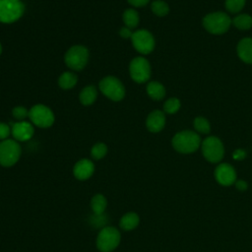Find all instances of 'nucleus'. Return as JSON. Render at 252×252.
<instances>
[{
  "label": "nucleus",
  "mask_w": 252,
  "mask_h": 252,
  "mask_svg": "<svg viewBox=\"0 0 252 252\" xmlns=\"http://www.w3.org/2000/svg\"><path fill=\"white\" fill-rule=\"evenodd\" d=\"M12 114L16 119L22 120L29 116V110L25 106H16L13 108Z\"/></svg>",
  "instance_id": "nucleus-29"
},
{
  "label": "nucleus",
  "mask_w": 252,
  "mask_h": 252,
  "mask_svg": "<svg viewBox=\"0 0 252 252\" xmlns=\"http://www.w3.org/2000/svg\"><path fill=\"white\" fill-rule=\"evenodd\" d=\"M21 157V147L15 140L6 139L0 143V164L5 167L14 165Z\"/></svg>",
  "instance_id": "nucleus-6"
},
{
  "label": "nucleus",
  "mask_w": 252,
  "mask_h": 252,
  "mask_svg": "<svg viewBox=\"0 0 252 252\" xmlns=\"http://www.w3.org/2000/svg\"><path fill=\"white\" fill-rule=\"evenodd\" d=\"M130 76L136 83L147 82L151 77V65L144 57H135L129 65Z\"/></svg>",
  "instance_id": "nucleus-10"
},
{
  "label": "nucleus",
  "mask_w": 252,
  "mask_h": 252,
  "mask_svg": "<svg viewBox=\"0 0 252 252\" xmlns=\"http://www.w3.org/2000/svg\"><path fill=\"white\" fill-rule=\"evenodd\" d=\"M238 57L245 63L252 64V38H242L236 47Z\"/></svg>",
  "instance_id": "nucleus-16"
},
{
  "label": "nucleus",
  "mask_w": 252,
  "mask_h": 252,
  "mask_svg": "<svg viewBox=\"0 0 252 252\" xmlns=\"http://www.w3.org/2000/svg\"><path fill=\"white\" fill-rule=\"evenodd\" d=\"M231 23L238 30L246 31L252 28V17L247 14H240L231 20Z\"/></svg>",
  "instance_id": "nucleus-22"
},
{
  "label": "nucleus",
  "mask_w": 252,
  "mask_h": 252,
  "mask_svg": "<svg viewBox=\"0 0 252 252\" xmlns=\"http://www.w3.org/2000/svg\"><path fill=\"white\" fill-rule=\"evenodd\" d=\"M215 177L217 181L223 185H231L236 180V172L234 168L228 163H220L215 170Z\"/></svg>",
  "instance_id": "nucleus-12"
},
{
  "label": "nucleus",
  "mask_w": 252,
  "mask_h": 252,
  "mask_svg": "<svg viewBox=\"0 0 252 252\" xmlns=\"http://www.w3.org/2000/svg\"><path fill=\"white\" fill-rule=\"evenodd\" d=\"M233 157H234V158L241 159V158H243L245 157V153H244L243 151H241V150H237V151L234 153Z\"/></svg>",
  "instance_id": "nucleus-34"
},
{
  "label": "nucleus",
  "mask_w": 252,
  "mask_h": 252,
  "mask_svg": "<svg viewBox=\"0 0 252 252\" xmlns=\"http://www.w3.org/2000/svg\"><path fill=\"white\" fill-rule=\"evenodd\" d=\"M25 12L21 0H0V23L12 24L18 21Z\"/></svg>",
  "instance_id": "nucleus-4"
},
{
  "label": "nucleus",
  "mask_w": 252,
  "mask_h": 252,
  "mask_svg": "<svg viewBox=\"0 0 252 252\" xmlns=\"http://www.w3.org/2000/svg\"><path fill=\"white\" fill-rule=\"evenodd\" d=\"M131 40L134 48L142 54H149L155 48V38L149 31L138 30L134 32Z\"/></svg>",
  "instance_id": "nucleus-11"
},
{
  "label": "nucleus",
  "mask_w": 252,
  "mask_h": 252,
  "mask_svg": "<svg viewBox=\"0 0 252 252\" xmlns=\"http://www.w3.org/2000/svg\"><path fill=\"white\" fill-rule=\"evenodd\" d=\"M194 128L197 132L202 134H208L211 131L210 122L205 117H196L194 119Z\"/></svg>",
  "instance_id": "nucleus-25"
},
{
  "label": "nucleus",
  "mask_w": 252,
  "mask_h": 252,
  "mask_svg": "<svg viewBox=\"0 0 252 252\" xmlns=\"http://www.w3.org/2000/svg\"><path fill=\"white\" fill-rule=\"evenodd\" d=\"M231 25L229 16L224 12H215L203 18V27L213 34H222L226 32Z\"/></svg>",
  "instance_id": "nucleus-2"
},
{
  "label": "nucleus",
  "mask_w": 252,
  "mask_h": 252,
  "mask_svg": "<svg viewBox=\"0 0 252 252\" xmlns=\"http://www.w3.org/2000/svg\"><path fill=\"white\" fill-rule=\"evenodd\" d=\"M179 108H180V100L176 97L168 98L163 104V110L168 114L176 113L179 110Z\"/></svg>",
  "instance_id": "nucleus-26"
},
{
  "label": "nucleus",
  "mask_w": 252,
  "mask_h": 252,
  "mask_svg": "<svg viewBox=\"0 0 252 252\" xmlns=\"http://www.w3.org/2000/svg\"><path fill=\"white\" fill-rule=\"evenodd\" d=\"M147 94L151 98L160 100L165 95V89L160 83L153 81L147 85Z\"/></svg>",
  "instance_id": "nucleus-19"
},
{
  "label": "nucleus",
  "mask_w": 252,
  "mask_h": 252,
  "mask_svg": "<svg viewBox=\"0 0 252 252\" xmlns=\"http://www.w3.org/2000/svg\"><path fill=\"white\" fill-rule=\"evenodd\" d=\"M107 206L106 198L102 194H95L91 200V208L95 215H101Z\"/></svg>",
  "instance_id": "nucleus-21"
},
{
  "label": "nucleus",
  "mask_w": 252,
  "mask_h": 252,
  "mask_svg": "<svg viewBox=\"0 0 252 252\" xmlns=\"http://www.w3.org/2000/svg\"><path fill=\"white\" fill-rule=\"evenodd\" d=\"M134 7H143L149 3L150 0H127Z\"/></svg>",
  "instance_id": "nucleus-32"
},
{
  "label": "nucleus",
  "mask_w": 252,
  "mask_h": 252,
  "mask_svg": "<svg viewBox=\"0 0 252 252\" xmlns=\"http://www.w3.org/2000/svg\"><path fill=\"white\" fill-rule=\"evenodd\" d=\"M2 53V45H1V43H0V54Z\"/></svg>",
  "instance_id": "nucleus-35"
},
{
  "label": "nucleus",
  "mask_w": 252,
  "mask_h": 252,
  "mask_svg": "<svg viewBox=\"0 0 252 252\" xmlns=\"http://www.w3.org/2000/svg\"><path fill=\"white\" fill-rule=\"evenodd\" d=\"M245 2L246 0H225V8L229 13L235 14L243 9Z\"/></svg>",
  "instance_id": "nucleus-28"
},
{
  "label": "nucleus",
  "mask_w": 252,
  "mask_h": 252,
  "mask_svg": "<svg viewBox=\"0 0 252 252\" xmlns=\"http://www.w3.org/2000/svg\"><path fill=\"white\" fill-rule=\"evenodd\" d=\"M31 121L39 128L50 127L55 120L53 111L44 104H35L29 110Z\"/></svg>",
  "instance_id": "nucleus-9"
},
{
  "label": "nucleus",
  "mask_w": 252,
  "mask_h": 252,
  "mask_svg": "<svg viewBox=\"0 0 252 252\" xmlns=\"http://www.w3.org/2000/svg\"><path fill=\"white\" fill-rule=\"evenodd\" d=\"M132 32H131V29L127 28V27H124V28H121L120 31H119V34L120 36H122L123 38H131L132 36Z\"/></svg>",
  "instance_id": "nucleus-31"
},
{
  "label": "nucleus",
  "mask_w": 252,
  "mask_h": 252,
  "mask_svg": "<svg viewBox=\"0 0 252 252\" xmlns=\"http://www.w3.org/2000/svg\"><path fill=\"white\" fill-rule=\"evenodd\" d=\"M94 171L93 161L88 158H83L77 161L73 167V174L79 180L89 179Z\"/></svg>",
  "instance_id": "nucleus-14"
},
{
  "label": "nucleus",
  "mask_w": 252,
  "mask_h": 252,
  "mask_svg": "<svg viewBox=\"0 0 252 252\" xmlns=\"http://www.w3.org/2000/svg\"><path fill=\"white\" fill-rule=\"evenodd\" d=\"M151 8H152L153 13L158 17L166 16L169 12V7H168L167 3L162 0L154 1L151 5Z\"/></svg>",
  "instance_id": "nucleus-24"
},
{
  "label": "nucleus",
  "mask_w": 252,
  "mask_h": 252,
  "mask_svg": "<svg viewBox=\"0 0 252 252\" xmlns=\"http://www.w3.org/2000/svg\"><path fill=\"white\" fill-rule=\"evenodd\" d=\"M235 185H236V188H237L238 190H240V191H244V190L247 189V183H246L245 181H243V180H238V181H236Z\"/></svg>",
  "instance_id": "nucleus-33"
},
{
  "label": "nucleus",
  "mask_w": 252,
  "mask_h": 252,
  "mask_svg": "<svg viewBox=\"0 0 252 252\" xmlns=\"http://www.w3.org/2000/svg\"><path fill=\"white\" fill-rule=\"evenodd\" d=\"M89 60V50L83 45H74L65 53V64L72 70L80 71L85 68Z\"/></svg>",
  "instance_id": "nucleus-5"
},
{
  "label": "nucleus",
  "mask_w": 252,
  "mask_h": 252,
  "mask_svg": "<svg viewBox=\"0 0 252 252\" xmlns=\"http://www.w3.org/2000/svg\"><path fill=\"white\" fill-rule=\"evenodd\" d=\"M78 78L72 72H64L60 75L58 79V85L63 90H70L77 84Z\"/></svg>",
  "instance_id": "nucleus-20"
},
{
  "label": "nucleus",
  "mask_w": 252,
  "mask_h": 252,
  "mask_svg": "<svg viewBox=\"0 0 252 252\" xmlns=\"http://www.w3.org/2000/svg\"><path fill=\"white\" fill-rule=\"evenodd\" d=\"M140 222V218L136 213L130 212L125 214L119 221V225L123 230H132L138 226Z\"/></svg>",
  "instance_id": "nucleus-17"
},
{
  "label": "nucleus",
  "mask_w": 252,
  "mask_h": 252,
  "mask_svg": "<svg viewBox=\"0 0 252 252\" xmlns=\"http://www.w3.org/2000/svg\"><path fill=\"white\" fill-rule=\"evenodd\" d=\"M10 134H11V128L7 124L0 122V140L2 141L6 140L10 136Z\"/></svg>",
  "instance_id": "nucleus-30"
},
{
  "label": "nucleus",
  "mask_w": 252,
  "mask_h": 252,
  "mask_svg": "<svg viewBox=\"0 0 252 252\" xmlns=\"http://www.w3.org/2000/svg\"><path fill=\"white\" fill-rule=\"evenodd\" d=\"M11 133L15 140L20 142H26L30 140L34 133V129L32 124L27 121H20L13 124Z\"/></svg>",
  "instance_id": "nucleus-13"
},
{
  "label": "nucleus",
  "mask_w": 252,
  "mask_h": 252,
  "mask_svg": "<svg viewBox=\"0 0 252 252\" xmlns=\"http://www.w3.org/2000/svg\"><path fill=\"white\" fill-rule=\"evenodd\" d=\"M123 22L125 26L129 29H134L139 24V14L134 9H127L122 15Z\"/></svg>",
  "instance_id": "nucleus-23"
},
{
  "label": "nucleus",
  "mask_w": 252,
  "mask_h": 252,
  "mask_svg": "<svg viewBox=\"0 0 252 252\" xmlns=\"http://www.w3.org/2000/svg\"><path fill=\"white\" fill-rule=\"evenodd\" d=\"M107 154V147L103 143H96L91 150V155L94 159H101Z\"/></svg>",
  "instance_id": "nucleus-27"
},
{
  "label": "nucleus",
  "mask_w": 252,
  "mask_h": 252,
  "mask_svg": "<svg viewBox=\"0 0 252 252\" xmlns=\"http://www.w3.org/2000/svg\"><path fill=\"white\" fill-rule=\"evenodd\" d=\"M165 125V115L160 110L152 111L146 120V126L150 132L158 133L163 129Z\"/></svg>",
  "instance_id": "nucleus-15"
},
{
  "label": "nucleus",
  "mask_w": 252,
  "mask_h": 252,
  "mask_svg": "<svg viewBox=\"0 0 252 252\" xmlns=\"http://www.w3.org/2000/svg\"><path fill=\"white\" fill-rule=\"evenodd\" d=\"M97 96V90L94 86H87L84 88L79 95V99L83 105L93 104Z\"/></svg>",
  "instance_id": "nucleus-18"
},
{
  "label": "nucleus",
  "mask_w": 252,
  "mask_h": 252,
  "mask_svg": "<svg viewBox=\"0 0 252 252\" xmlns=\"http://www.w3.org/2000/svg\"><path fill=\"white\" fill-rule=\"evenodd\" d=\"M120 240L121 235L119 230L112 226H106L97 234L96 248L100 252H112L117 248Z\"/></svg>",
  "instance_id": "nucleus-3"
},
{
  "label": "nucleus",
  "mask_w": 252,
  "mask_h": 252,
  "mask_svg": "<svg viewBox=\"0 0 252 252\" xmlns=\"http://www.w3.org/2000/svg\"><path fill=\"white\" fill-rule=\"evenodd\" d=\"M202 153L204 158L210 162H219L224 155V148L221 141L216 136L206 138L202 144Z\"/></svg>",
  "instance_id": "nucleus-8"
},
{
  "label": "nucleus",
  "mask_w": 252,
  "mask_h": 252,
  "mask_svg": "<svg viewBox=\"0 0 252 252\" xmlns=\"http://www.w3.org/2000/svg\"><path fill=\"white\" fill-rule=\"evenodd\" d=\"M171 143L178 153L191 154L201 146V139L196 132L185 130L175 134Z\"/></svg>",
  "instance_id": "nucleus-1"
},
{
  "label": "nucleus",
  "mask_w": 252,
  "mask_h": 252,
  "mask_svg": "<svg viewBox=\"0 0 252 252\" xmlns=\"http://www.w3.org/2000/svg\"><path fill=\"white\" fill-rule=\"evenodd\" d=\"M100 92L109 99L113 101H119L124 98L125 88L123 84L113 76L104 77L99 82Z\"/></svg>",
  "instance_id": "nucleus-7"
}]
</instances>
